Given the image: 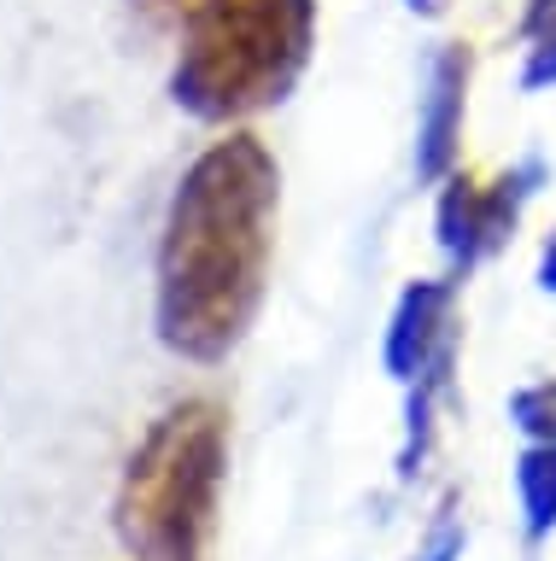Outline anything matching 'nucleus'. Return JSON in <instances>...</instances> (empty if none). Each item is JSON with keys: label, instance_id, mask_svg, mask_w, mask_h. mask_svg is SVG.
Returning a JSON list of instances; mask_svg holds the SVG:
<instances>
[{"label": "nucleus", "instance_id": "ddd939ff", "mask_svg": "<svg viewBox=\"0 0 556 561\" xmlns=\"http://www.w3.org/2000/svg\"><path fill=\"white\" fill-rule=\"evenodd\" d=\"M533 287L556 298V222L545 228V240H538V257H533Z\"/></svg>", "mask_w": 556, "mask_h": 561}, {"label": "nucleus", "instance_id": "6e6552de", "mask_svg": "<svg viewBox=\"0 0 556 561\" xmlns=\"http://www.w3.org/2000/svg\"><path fill=\"white\" fill-rule=\"evenodd\" d=\"M515 491V526H521V550L538 561L556 543V445H521L510 468Z\"/></svg>", "mask_w": 556, "mask_h": 561}, {"label": "nucleus", "instance_id": "2eb2a0df", "mask_svg": "<svg viewBox=\"0 0 556 561\" xmlns=\"http://www.w3.org/2000/svg\"><path fill=\"white\" fill-rule=\"evenodd\" d=\"M405 12H410V18H422V24H433V18H445V12H451V0H405Z\"/></svg>", "mask_w": 556, "mask_h": 561}, {"label": "nucleus", "instance_id": "f03ea898", "mask_svg": "<svg viewBox=\"0 0 556 561\" xmlns=\"http://www.w3.org/2000/svg\"><path fill=\"white\" fill-rule=\"evenodd\" d=\"M229 491V403L188 392L147 421L112 491L124 561H217Z\"/></svg>", "mask_w": 556, "mask_h": 561}, {"label": "nucleus", "instance_id": "39448f33", "mask_svg": "<svg viewBox=\"0 0 556 561\" xmlns=\"http://www.w3.org/2000/svg\"><path fill=\"white\" fill-rule=\"evenodd\" d=\"M468 88H475V47L468 42H433L422 65V94H416V129H410V170L428 193L463 170V135H468Z\"/></svg>", "mask_w": 556, "mask_h": 561}, {"label": "nucleus", "instance_id": "20e7f679", "mask_svg": "<svg viewBox=\"0 0 556 561\" xmlns=\"http://www.w3.org/2000/svg\"><path fill=\"white\" fill-rule=\"evenodd\" d=\"M545 182H551L545 152H521L515 164L492 175H475L468 164L451 170L433 187V252H440L445 275H457L468 287V275L510 252V240L521 234L527 205L545 193Z\"/></svg>", "mask_w": 556, "mask_h": 561}, {"label": "nucleus", "instance_id": "7ed1b4c3", "mask_svg": "<svg viewBox=\"0 0 556 561\" xmlns=\"http://www.w3.org/2000/svg\"><path fill=\"white\" fill-rule=\"evenodd\" d=\"M317 18L322 0H200L177 30V112L235 129L287 105L317 59Z\"/></svg>", "mask_w": 556, "mask_h": 561}, {"label": "nucleus", "instance_id": "f8f14e48", "mask_svg": "<svg viewBox=\"0 0 556 561\" xmlns=\"http://www.w3.org/2000/svg\"><path fill=\"white\" fill-rule=\"evenodd\" d=\"M135 12L147 18V24H159V30H182L188 24V12L200 7V0H129Z\"/></svg>", "mask_w": 556, "mask_h": 561}, {"label": "nucleus", "instance_id": "f257e3e1", "mask_svg": "<svg viewBox=\"0 0 556 561\" xmlns=\"http://www.w3.org/2000/svg\"><path fill=\"white\" fill-rule=\"evenodd\" d=\"M282 158L252 123L217 129L188 158L152 240V333L170 357L223 368L264 316Z\"/></svg>", "mask_w": 556, "mask_h": 561}, {"label": "nucleus", "instance_id": "4468645a", "mask_svg": "<svg viewBox=\"0 0 556 561\" xmlns=\"http://www.w3.org/2000/svg\"><path fill=\"white\" fill-rule=\"evenodd\" d=\"M556 12V0H521V18H515V35H527L533 24H545V18Z\"/></svg>", "mask_w": 556, "mask_h": 561}, {"label": "nucleus", "instance_id": "9b49d317", "mask_svg": "<svg viewBox=\"0 0 556 561\" xmlns=\"http://www.w3.org/2000/svg\"><path fill=\"white\" fill-rule=\"evenodd\" d=\"M463 556H468V520L445 503L440 515L428 520V533H422V543L410 550V561H463Z\"/></svg>", "mask_w": 556, "mask_h": 561}, {"label": "nucleus", "instance_id": "0eeeda50", "mask_svg": "<svg viewBox=\"0 0 556 561\" xmlns=\"http://www.w3.org/2000/svg\"><path fill=\"white\" fill-rule=\"evenodd\" d=\"M457 363H463V345H451L428 375H416L405 392V415H398V450H393V473L398 485H416L440 450V433H445V410L457 398Z\"/></svg>", "mask_w": 556, "mask_h": 561}, {"label": "nucleus", "instance_id": "1a4fd4ad", "mask_svg": "<svg viewBox=\"0 0 556 561\" xmlns=\"http://www.w3.org/2000/svg\"><path fill=\"white\" fill-rule=\"evenodd\" d=\"M503 415L521 433V445H556V375L521 380L510 398H503Z\"/></svg>", "mask_w": 556, "mask_h": 561}, {"label": "nucleus", "instance_id": "9d476101", "mask_svg": "<svg viewBox=\"0 0 556 561\" xmlns=\"http://www.w3.org/2000/svg\"><path fill=\"white\" fill-rule=\"evenodd\" d=\"M521 42V70H515V88L521 94H556V12L545 24H533Z\"/></svg>", "mask_w": 556, "mask_h": 561}, {"label": "nucleus", "instance_id": "423d86ee", "mask_svg": "<svg viewBox=\"0 0 556 561\" xmlns=\"http://www.w3.org/2000/svg\"><path fill=\"white\" fill-rule=\"evenodd\" d=\"M451 345H463V280L457 275H410L393 293L387 328H381V368L393 386L428 375Z\"/></svg>", "mask_w": 556, "mask_h": 561}]
</instances>
